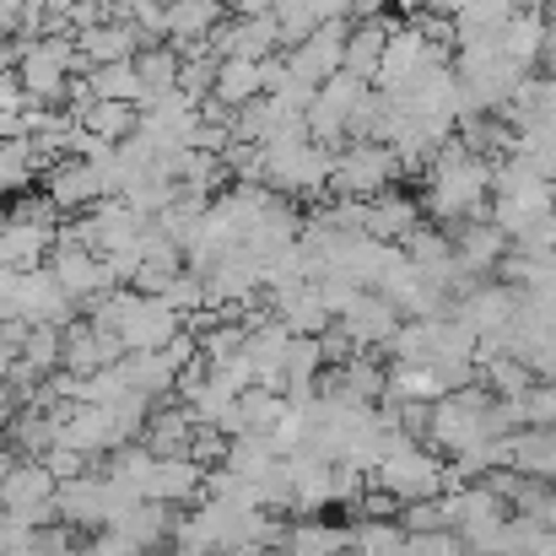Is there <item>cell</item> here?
Instances as JSON below:
<instances>
[{
	"label": "cell",
	"mask_w": 556,
	"mask_h": 556,
	"mask_svg": "<svg viewBox=\"0 0 556 556\" xmlns=\"http://www.w3.org/2000/svg\"><path fill=\"white\" fill-rule=\"evenodd\" d=\"M54 486H60V481L49 476L43 459L16 454V465L0 476V514L16 519V525H27V530L54 525V519H60V514H54Z\"/></svg>",
	"instance_id": "6"
},
{
	"label": "cell",
	"mask_w": 556,
	"mask_h": 556,
	"mask_svg": "<svg viewBox=\"0 0 556 556\" xmlns=\"http://www.w3.org/2000/svg\"><path fill=\"white\" fill-rule=\"evenodd\" d=\"M38 5H43V11H54V16H65V11H71V5H81V0H38Z\"/></svg>",
	"instance_id": "40"
},
{
	"label": "cell",
	"mask_w": 556,
	"mask_h": 556,
	"mask_svg": "<svg viewBox=\"0 0 556 556\" xmlns=\"http://www.w3.org/2000/svg\"><path fill=\"white\" fill-rule=\"evenodd\" d=\"M87 81H92V92H98V98H114V103H147L141 76H136V65H130V60L92 65V71H87Z\"/></svg>",
	"instance_id": "30"
},
{
	"label": "cell",
	"mask_w": 556,
	"mask_h": 556,
	"mask_svg": "<svg viewBox=\"0 0 556 556\" xmlns=\"http://www.w3.org/2000/svg\"><path fill=\"white\" fill-rule=\"evenodd\" d=\"M16 465V448H11V438H5V427H0V476Z\"/></svg>",
	"instance_id": "37"
},
{
	"label": "cell",
	"mask_w": 556,
	"mask_h": 556,
	"mask_svg": "<svg viewBox=\"0 0 556 556\" xmlns=\"http://www.w3.org/2000/svg\"><path fill=\"white\" fill-rule=\"evenodd\" d=\"M16 81L27 92V103H43V109H60L65 98V81L71 76H87L92 65L81 60L76 49V33H38L27 43H16Z\"/></svg>",
	"instance_id": "3"
},
{
	"label": "cell",
	"mask_w": 556,
	"mask_h": 556,
	"mask_svg": "<svg viewBox=\"0 0 556 556\" xmlns=\"http://www.w3.org/2000/svg\"><path fill=\"white\" fill-rule=\"evenodd\" d=\"M265 92V60H238V54H222L216 60V81H211V103H222L227 114L232 109H243L249 98H260Z\"/></svg>",
	"instance_id": "20"
},
{
	"label": "cell",
	"mask_w": 556,
	"mask_h": 556,
	"mask_svg": "<svg viewBox=\"0 0 556 556\" xmlns=\"http://www.w3.org/2000/svg\"><path fill=\"white\" fill-rule=\"evenodd\" d=\"M336 325L352 336V346H357V352H383V341H389V336H394V325H400V308H394L383 292L363 287V292L352 298V308H346Z\"/></svg>",
	"instance_id": "13"
},
{
	"label": "cell",
	"mask_w": 556,
	"mask_h": 556,
	"mask_svg": "<svg viewBox=\"0 0 556 556\" xmlns=\"http://www.w3.org/2000/svg\"><path fill=\"white\" fill-rule=\"evenodd\" d=\"M400 179V157L383 141H346L341 152H330V185L325 194L341 200H372Z\"/></svg>",
	"instance_id": "5"
},
{
	"label": "cell",
	"mask_w": 556,
	"mask_h": 556,
	"mask_svg": "<svg viewBox=\"0 0 556 556\" xmlns=\"http://www.w3.org/2000/svg\"><path fill=\"white\" fill-rule=\"evenodd\" d=\"M281 454H276V443H270V432H238V438H227V470H238L243 481H260L270 465H276Z\"/></svg>",
	"instance_id": "28"
},
{
	"label": "cell",
	"mask_w": 556,
	"mask_h": 556,
	"mask_svg": "<svg viewBox=\"0 0 556 556\" xmlns=\"http://www.w3.org/2000/svg\"><path fill=\"white\" fill-rule=\"evenodd\" d=\"M136 125H141V103L98 98V103L81 114V130H92V136H98V141H109V147H119L125 136H136Z\"/></svg>",
	"instance_id": "27"
},
{
	"label": "cell",
	"mask_w": 556,
	"mask_h": 556,
	"mask_svg": "<svg viewBox=\"0 0 556 556\" xmlns=\"http://www.w3.org/2000/svg\"><path fill=\"white\" fill-rule=\"evenodd\" d=\"M497 49H503L514 65L535 71V65H541V54H546V16H541L535 5L514 11V16L497 27Z\"/></svg>",
	"instance_id": "23"
},
{
	"label": "cell",
	"mask_w": 556,
	"mask_h": 556,
	"mask_svg": "<svg viewBox=\"0 0 556 556\" xmlns=\"http://www.w3.org/2000/svg\"><path fill=\"white\" fill-rule=\"evenodd\" d=\"M281 368H287V383H314V378L325 372L319 336H292V341H287V357H281Z\"/></svg>",
	"instance_id": "31"
},
{
	"label": "cell",
	"mask_w": 556,
	"mask_h": 556,
	"mask_svg": "<svg viewBox=\"0 0 556 556\" xmlns=\"http://www.w3.org/2000/svg\"><path fill=\"white\" fill-rule=\"evenodd\" d=\"M38 459L49 465V476H54V481H71V476L92 470V459H87V454H76V448H65V443H49Z\"/></svg>",
	"instance_id": "36"
},
{
	"label": "cell",
	"mask_w": 556,
	"mask_h": 556,
	"mask_svg": "<svg viewBox=\"0 0 556 556\" xmlns=\"http://www.w3.org/2000/svg\"><path fill=\"white\" fill-rule=\"evenodd\" d=\"M400 556H465V541H459V530H405Z\"/></svg>",
	"instance_id": "33"
},
{
	"label": "cell",
	"mask_w": 556,
	"mask_h": 556,
	"mask_svg": "<svg viewBox=\"0 0 556 556\" xmlns=\"http://www.w3.org/2000/svg\"><path fill=\"white\" fill-rule=\"evenodd\" d=\"M60 368L71 372H98V368H114L119 357H125V346L114 341V336H103V330H92L87 319H65L60 325Z\"/></svg>",
	"instance_id": "16"
},
{
	"label": "cell",
	"mask_w": 556,
	"mask_h": 556,
	"mask_svg": "<svg viewBox=\"0 0 556 556\" xmlns=\"http://www.w3.org/2000/svg\"><path fill=\"white\" fill-rule=\"evenodd\" d=\"M459 5H465V0H427V11H443V16H454Z\"/></svg>",
	"instance_id": "39"
},
{
	"label": "cell",
	"mask_w": 556,
	"mask_h": 556,
	"mask_svg": "<svg viewBox=\"0 0 556 556\" xmlns=\"http://www.w3.org/2000/svg\"><path fill=\"white\" fill-rule=\"evenodd\" d=\"M341 556H352V552H341Z\"/></svg>",
	"instance_id": "42"
},
{
	"label": "cell",
	"mask_w": 556,
	"mask_h": 556,
	"mask_svg": "<svg viewBox=\"0 0 556 556\" xmlns=\"http://www.w3.org/2000/svg\"><path fill=\"white\" fill-rule=\"evenodd\" d=\"M346 33H352V22L346 16H330V22H319V27H308L292 49H281V60H287V71L298 76V81H308V87H319L325 76H336L341 71V54H346Z\"/></svg>",
	"instance_id": "8"
},
{
	"label": "cell",
	"mask_w": 556,
	"mask_h": 556,
	"mask_svg": "<svg viewBox=\"0 0 556 556\" xmlns=\"http://www.w3.org/2000/svg\"><path fill=\"white\" fill-rule=\"evenodd\" d=\"M405 525L400 519H357L352 525V556H400Z\"/></svg>",
	"instance_id": "29"
},
{
	"label": "cell",
	"mask_w": 556,
	"mask_h": 556,
	"mask_svg": "<svg viewBox=\"0 0 556 556\" xmlns=\"http://www.w3.org/2000/svg\"><path fill=\"white\" fill-rule=\"evenodd\" d=\"M54 227L60 222H33V216H0V265L5 270H33L49 260L54 249Z\"/></svg>",
	"instance_id": "14"
},
{
	"label": "cell",
	"mask_w": 556,
	"mask_h": 556,
	"mask_svg": "<svg viewBox=\"0 0 556 556\" xmlns=\"http://www.w3.org/2000/svg\"><path fill=\"white\" fill-rule=\"evenodd\" d=\"M260 185L276 194H325L330 152L319 141H308L303 125H287L270 141H260Z\"/></svg>",
	"instance_id": "2"
},
{
	"label": "cell",
	"mask_w": 556,
	"mask_h": 556,
	"mask_svg": "<svg viewBox=\"0 0 556 556\" xmlns=\"http://www.w3.org/2000/svg\"><path fill=\"white\" fill-rule=\"evenodd\" d=\"M136 76H141V92L147 98H157V92H174L179 87V49L163 38V43H147V49H136Z\"/></svg>",
	"instance_id": "26"
},
{
	"label": "cell",
	"mask_w": 556,
	"mask_h": 556,
	"mask_svg": "<svg viewBox=\"0 0 556 556\" xmlns=\"http://www.w3.org/2000/svg\"><path fill=\"white\" fill-rule=\"evenodd\" d=\"M394 22H400L394 11L368 16V22H352V33H346V54H341V71H346V76H357V81H372V76H378L383 38H389V27H394Z\"/></svg>",
	"instance_id": "21"
},
{
	"label": "cell",
	"mask_w": 556,
	"mask_h": 556,
	"mask_svg": "<svg viewBox=\"0 0 556 556\" xmlns=\"http://www.w3.org/2000/svg\"><path fill=\"white\" fill-rule=\"evenodd\" d=\"M200 481H205V470H200L189 454H157L152 470H147V481H141V497H147V503L185 508V503L200 497Z\"/></svg>",
	"instance_id": "15"
},
{
	"label": "cell",
	"mask_w": 556,
	"mask_h": 556,
	"mask_svg": "<svg viewBox=\"0 0 556 556\" xmlns=\"http://www.w3.org/2000/svg\"><path fill=\"white\" fill-rule=\"evenodd\" d=\"M416 222H421V200H416V194H400L394 185L363 205V232L378 238V243H400Z\"/></svg>",
	"instance_id": "19"
},
{
	"label": "cell",
	"mask_w": 556,
	"mask_h": 556,
	"mask_svg": "<svg viewBox=\"0 0 556 556\" xmlns=\"http://www.w3.org/2000/svg\"><path fill=\"white\" fill-rule=\"evenodd\" d=\"M119 372H125V383L141 389L147 400H168V394H174V378H179L174 357H168L163 346H157V352H125V357H119Z\"/></svg>",
	"instance_id": "25"
},
{
	"label": "cell",
	"mask_w": 556,
	"mask_h": 556,
	"mask_svg": "<svg viewBox=\"0 0 556 556\" xmlns=\"http://www.w3.org/2000/svg\"><path fill=\"white\" fill-rule=\"evenodd\" d=\"M54 514H60V525H65V530H103V525H109V514H114L109 476L92 465V470H81V476L60 481V486H54Z\"/></svg>",
	"instance_id": "9"
},
{
	"label": "cell",
	"mask_w": 556,
	"mask_h": 556,
	"mask_svg": "<svg viewBox=\"0 0 556 556\" xmlns=\"http://www.w3.org/2000/svg\"><path fill=\"white\" fill-rule=\"evenodd\" d=\"M157 298H163V303H168L179 319H189V314H200V308H205V281H200L194 270H179V276H174V281H168Z\"/></svg>",
	"instance_id": "32"
},
{
	"label": "cell",
	"mask_w": 556,
	"mask_h": 556,
	"mask_svg": "<svg viewBox=\"0 0 556 556\" xmlns=\"http://www.w3.org/2000/svg\"><path fill=\"white\" fill-rule=\"evenodd\" d=\"M514 254H530V260H546V254H556V211H546V216H535L519 238H514Z\"/></svg>",
	"instance_id": "34"
},
{
	"label": "cell",
	"mask_w": 556,
	"mask_h": 556,
	"mask_svg": "<svg viewBox=\"0 0 556 556\" xmlns=\"http://www.w3.org/2000/svg\"><path fill=\"white\" fill-rule=\"evenodd\" d=\"M43 194L54 200V211H60V216L92 211V205L103 200L98 163H87V157H60L54 168H43Z\"/></svg>",
	"instance_id": "10"
},
{
	"label": "cell",
	"mask_w": 556,
	"mask_h": 556,
	"mask_svg": "<svg viewBox=\"0 0 556 556\" xmlns=\"http://www.w3.org/2000/svg\"><path fill=\"white\" fill-rule=\"evenodd\" d=\"M508 249H514V238H508L492 216H470V222L454 227V260H459V270H470L476 281L492 276L497 260H503Z\"/></svg>",
	"instance_id": "12"
},
{
	"label": "cell",
	"mask_w": 556,
	"mask_h": 556,
	"mask_svg": "<svg viewBox=\"0 0 556 556\" xmlns=\"http://www.w3.org/2000/svg\"><path fill=\"white\" fill-rule=\"evenodd\" d=\"M222 16H227V0H168V43L174 49L211 43Z\"/></svg>",
	"instance_id": "24"
},
{
	"label": "cell",
	"mask_w": 556,
	"mask_h": 556,
	"mask_svg": "<svg viewBox=\"0 0 556 556\" xmlns=\"http://www.w3.org/2000/svg\"><path fill=\"white\" fill-rule=\"evenodd\" d=\"M372 486L394 492L400 503H421L443 492V454L432 443H416L405 432H383L378 465H372Z\"/></svg>",
	"instance_id": "4"
},
{
	"label": "cell",
	"mask_w": 556,
	"mask_h": 556,
	"mask_svg": "<svg viewBox=\"0 0 556 556\" xmlns=\"http://www.w3.org/2000/svg\"><path fill=\"white\" fill-rule=\"evenodd\" d=\"M43 265H49V276L60 281V292H65L76 308H87V303H98L103 292L119 287L103 254H92V249H81V243H65V238H54V249H49Z\"/></svg>",
	"instance_id": "7"
},
{
	"label": "cell",
	"mask_w": 556,
	"mask_h": 556,
	"mask_svg": "<svg viewBox=\"0 0 556 556\" xmlns=\"http://www.w3.org/2000/svg\"><path fill=\"white\" fill-rule=\"evenodd\" d=\"M189 432H194V410H189L179 394H168V400L152 405V416H147V427H141V443H147L152 454H185Z\"/></svg>",
	"instance_id": "22"
},
{
	"label": "cell",
	"mask_w": 556,
	"mask_h": 556,
	"mask_svg": "<svg viewBox=\"0 0 556 556\" xmlns=\"http://www.w3.org/2000/svg\"><path fill=\"white\" fill-rule=\"evenodd\" d=\"M81 556H141V546L125 535V530H114V525H103V530H87V541H81Z\"/></svg>",
	"instance_id": "35"
},
{
	"label": "cell",
	"mask_w": 556,
	"mask_h": 556,
	"mask_svg": "<svg viewBox=\"0 0 556 556\" xmlns=\"http://www.w3.org/2000/svg\"><path fill=\"white\" fill-rule=\"evenodd\" d=\"M552 211H556V179H552Z\"/></svg>",
	"instance_id": "41"
},
{
	"label": "cell",
	"mask_w": 556,
	"mask_h": 556,
	"mask_svg": "<svg viewBox=\"0 0 556 556\" xmlns=\"http://www.w3.org/2000/svg\"><path fill=\"white\" fill-rule=\"evenodd\" d=\"M352 552V525H330L325 514H298L281 535V556H341Z\"/></svg>",
	"instance_id": "18"
},
{
	"label": "cell",
	"mask_w": 556,
	"mask_h": 556,
	"mask_svg": "<svg viewBox=\"0 0 556 556\" xmlns=\"http://www.w3.org/2000/svg\"><path fill=\"white\" fill-rule=\"evenodd\" d=\"M421 211L443 227H459L470 216H486L492 205V157H476L459 136H448L427 168H421Z\"/></svg>",
	"instance_id": "1"
},
{
	"label": "cell",
	"mask_w": 556,
	"mask_h": 556,
	"mask_svg": "<svg viewBox=\"0 0 556 556\" xmlns=\"http://www.w3.org/2000/svg\"><path fill=\"white\" fill-rule=\"evenodd\" d=\"M76 49H81L87 65H114V60H136L141 33H136L130 16H103V22H92V27L76 33Z\"/></svg>",
	"instance_id": "17"
},
{
	"label": "cell",
	"mask_w": 556,
	"mask_h": 556,
	"mask_svg": "<svg viewBox=\"0 0 556 556\" xmlns=\"http://www.w3.org/2000/svg\"><path fill=\"white\" fill-rule=\"evenodd\" d=\"M211 49H216V60H222V54H238V60L281 54L276 11H265V16H222V22H216V33H211Z\"/></svg>",
	"instance_id": "11"
},
{
	"label": "cell",
	"mask_w": 556,
	"mask_h": 556,
	"mask_svg": "<svg viewBox=\"0 0 556 556\" xmlns=\"http://www.w3.org/2000/svg\"><path fill=\"white\" fill-rule=\"evenodd\" d=\"M216 556H281V552H270V546H227V552H216Z\"/></svg>",
	"instance_id": "38"
}]
</instances>
